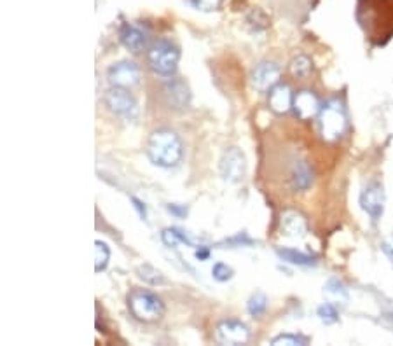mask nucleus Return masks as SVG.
Listing matches in <instances>:
<instances>
[{"instance_id": "a878e982", "label": "nucleus", "mask_w": 393, "mask_h": 346, "mask_svg": "<svg viewBox=\"0 0 393 346\" xmlns=\"http://www.w3.org/2000/svg\"><path fill=\"white\" fill-rule=\"evenodd\" d=\"M211 277H214V280L224 283V281H229L234 277V270L225 263H215L214 267H211Z\"/></svg>"}, {"instance_id": "2eb2a0df", "label": "nucleus", "mask_w": 393, "mask_h": 346, "mask_svg": "<svg viewBox=\"0 0 393 346\" xmlns=\"http://www.w3.org/2000/svg\"><path fill=\"white\" fill-rule=\"evenodd\" d=\"M294 107V94L287 84L278 83L269 90V108L275 114H287Z\"/></svg>"}, {"instance_id": "a211bd4d", "label": "nucleus", "mask_w": 393, "mask_h": 346, "mask_svg": "<svg viewBox=\"0 0 393 346\" xmlns=\"http://www.w3.org/2000/svg\"><path fill=\"white\" fill-rule=\"evenodd\" d=\"M161 238L163 243H165L168 249H177V245H180V243H186V245L194 247V240L187 235L186 231L179 229V227H166V229L163 231Z\"/></svg>"}, {"instance_id": "f3484780", "label": "nucleus", "mask_w": 393, "mask_h": 346, "mask_svg": "<svg viewBox=\"0 0 393 346\" xmlns=\"http://www.w3.org/2000/svg\"><path fill=\"white\" fill-rule=\"evenodd\" d=\"M290 181H292V188L296 191H306L311 186V182H313V173H311L310 165L306 161H297L294 165Z\"/></svg>"}, {"instance_id": "bb28decb", "label": "nucleus", "mask_w": 393, "mask_h": 346, "mask_svg": "<svg viewBox=\"0 0 393 346\" xmlns=\"http://www.w3.org/2000/svg\"><path fill=\"white\" fill-rule=\"evenodd\" d=\"M194 9H200V11H214L220 0H187Z\"/></svg>"}, {"instance_id": "9b49d317", "label": "nucleus", "mask_w": 393, "mask_h": 346, "mask_svg": "<svg viewBox=\"0 0 393 346\" xmlns=\"http://www.w3.org/2000/svg\"><path fill=\"white\" fill-rule=\"evenodd\" d=\"M294 110H296L297 117L303 121H310L313 117L320 114L322 110V104H320V98L313 93V91H299V93L294 97Z\"/></svg>"}, {"instance_id": "c756f323", "label": "nucleus", "mask_w": 393, "mask_h": 346, "mask_svg": "<svg viewBox=\"0 0 393 346\" xmlns=\"http://www.w3.org/2000/svg\"><path fill=\"white\" fill-rule=\"evenodd\" d=\"M166 208H168V212H170V213H173V215L180 217V219H182V217H186V215H187V208H186V206H180V205H168V206H166Z\"/></svg>"}, {"instance_id": "9d476101", "label": "nucleus", "mask_w": 393, "mask_h": 346, "mask_svg": "<svg viewBox=\"0 0 393 346\" xmlns=\"http://www.w3.org/2000/svg\"><path fill=\"white\" fill-rule=\"evenodd\" d=\"M280 67L273 62H262L252 70V84L257 91H269L280 83Z\"/></svg>"}, {"instance_id": "393cba45", "label": "nucleus", "mask_w": 393, "mask_h": 346, "mask_svg": "<svg viewBox=\"0 0 393 346\" xmlns=\"http://www.w3.org/2000/svg\"><path fill=\"white\" fill-rule=\"evenodd\" d=\"M316 315H319L320 322H322V324H326V325L336 324V322L339 320V313H337L336 304L329 303V301H327V303H323L322 306L316 310Z\"/></svg>"}, {"instance_id": "dca6fc26", "label": "nucleus", "mask_w": 393, "mask_h": 346, "mask_svg": "<svg viewBox=\"0 0 393 346\" xmlns=\"http://www.w3.org/2000/svg\"><path fill=\"white\" fill-rule=\"evenodd\" d=\"M323 296L332 304H344L350 299L346 285L341 280H337V278H330V280L327 281L326 287H323Z\"/></svg>"}, {"instance_id": "6ab92c4d", "label": "nucleus", "mask_w": 393, "mask_h": 346, "mask_svg": "<svg viewBox=\"0 0 393 346\" xmlns=\"http://www.w3.org/2000/svg\"><path fill=\"white\" fill-rule=\"evenodd\" d=\"M276 254L282 261L297 264V266H311V264H314V257L311 254H304L296 249H276Z\"/></svg>"}, {"instance_id": "412c9836", "label": "nucleus", "mask_w": 393, "mask_h": 346, "mask_svg": "<svg viewBox=\"0 0 393 346\" xmlns=\"http://www.w3.org/2000/svg\"><path fill=\"white\" fill-rule=\"evenodd\" d=\"M136 273L138 277L142 278L143 281H147L149 285H159V283H165V277L159 270H156L154 266L150 264H142V266L136 267Z\"/></svg>"}, {"instance_id": "1a4fd4ad", "label": "nucleus", "mask_w": 393, "mask_h": 346, "mask_svg": "<svg viewBox=\"0 0 393 346\" xmlns=\"http://www.w3.org/2000/svg\"><path fill=\"white\" fill-rule=\"evenodd\" d=\"M360 206L374 222H378L385 210V189L378 181L369 182L360 195Z\"/></svg>"}, {"instance_id": "c85d7f7f", "label": "nucleus", "mask_w": 393, "mask_h": 346, "mask_svg": "<svg viewBox=\"0 0 393 346\" xmlns=\"http://www.w3.org/2000/svg\"><path fill=\"white\" fill-rule=\"evenodd\" d=\"M383 252L386 254V257H388L390 261L393 263V235L390 236V238H386L385 242H383Z\"/></svg>"}, {"instance_id": "39448f33", "label": "nucleus", "mask_w": 393, "mask_h": 346, "mask_svg": "<svg viewBox=\"0 0 393 346\" xmlns=\"http://www.w3.org/2000/svg\"><path fill=\"white\" fill-rule=\"evenodd\" d=\"M105 105L112 114L125 121H135L138 117V101L125 88L112 86L105 93Z\"/></svg>"}, {"instance_id": "7ed1b4c3", "label": "nucleus", "mask_w": 393, "mask_h": 346, "mask_svg": "<svg viewBox=\"0 0 393 346\" xmlns=\"http://www.w3.org/2000/svg\"><path fill=\"white\" fill-rule=\"evenodd\" d=\"M128 310L131 311L133 317L140 322H156L165 313V304L161 297L156 294L145 290V288H135L128 294Z\"/></svg>"}, {"instance_id": "b1692460", "label": "nucleus", "mask_w": 393, "mask_h": 346, "mask_svg": "<svg viewBox=\"0 0 393 346\" xmlns=\"http://www.w3.org/2000/svg\"><path fill=\"white\" fill-rule=\"evenodd\" d=\"M311 339L307 338V336H303V334H280L276 336V338L271 339V345L275 346H282V345H287V346H304V345H310Z\"/></svg>"}, {"instance_id": "5701e85b", "label": "nucleus", "mask_w": 393, "mask_h": 346, "mask_svg": "<svg viewBox=\"0 0 393 346\" xmlns=\"http://www.w3.org/2000/svg\"><path fill=\"white\" fill-rule=\"evenodd\" d=\"M247 310L252 317H261V315L266 313V310H268V297L262 293L252 294V297L248 299Z\"/></svg>"}, {"instance_id": "cd10ccee", "label": "nucleus", "mask_w": 393, "mask_h": 346, "mask_svg": "<svg viewBox=\"0 0 393 346\" xmlns=\"http://www.w3.org/2000/svg\"><path fill=\"white\" fill-rule=\"evenodd\" d=\"M131 201H133V206H135V210L138 212L140 219L142 220H147V208H145V203L140 201L138 198H135V196H131Z\"/></svg>"}, {"instance_id": "f257e3e1", "label": "nucleus", "mask_w": 393, "mask_h": 346, "mask_svg": "<svg viewBox=\"0 0 393 346\" xmlns=\"http://www.w3.org/2000/svg\"><path fill=\"white\" fill-rule=\"evenodd\" d=\"M147 156L159 168H175L184 158V144L173 130L159 128L147 140Z\"/></svg>"}, {"instance_id": "4be33fe9", "label": "nucleus", "mask_w": 393, "mask_h": 346, "mask_svg": "<svg viewBox=\"0 0 393 346\" xmlns=\"http://www.w3.org/2000/svg\"><path fill=\"white\" fill-rule=\"evenodd\" d=\"M289 69H290V74H292L294 77H306V76H310V72H311V60L307 56H304V54H299V56H296L290 62V65H289Z\"/></svg>"}, {"instance_id": "aec40b11", "label": "nucleus", "mask_w": 393, "mask_h": 346, "mask_svg": "<svg viewBox=\"0 0 393 346\" xmlns=\"http://www.w3.org/2000/svg\"><path fill=\"white\" fill-rule=\"evenodd\" d=\"M109 261H111V249L107 247V243L97 240L95 242V271L102 273L109 266Z\"/></svg>"}, {"instance_id": "ddd939ff", "label": "nucleus", "mask_w": 393, "mask_h": 346, "mask_svg": "<svg viewBox=\"0 0 393 346\" xmlns=\"http://www.w3.org/2000/svg\"><path fill=\"white\" fill-rule=\"evenodd\" d=\"M280 229H282V235L289 238H304L307 235V222L300 212L287 210L280 219Z\"/></svg>"}, {"instance_id": "4468645a", "label": "nucleus", "mask_w": 393, "mask_h": 346, "mask_svg": "<svg viewBox=\"0 0 393 346\" xmlns=\"http://www.w3.org/2000/svg\"><path fill=\"white\" fill-rule=\"evenodd\" d=\"M147 32L142 26H136L133 23H122L119 28V40L122 46L131 53H140L147 44Z\"/></svg>"}, {"instance_id": "20e7f679", "label": "nucleus", "mask_w": 393, "mask_h": 346, "mask_svg": "<svg viewBox=\"0 0 393 346\" xmlns=\"http://www.w3.org/2000/svg\"><path fill=\"white\" fill-rule=\"evenodd\" d=\"M346 112H344L343 105L337 100L327 101L322 107L319 114V126L320 135L323 140L334 142L337 138L343 137L344 130H346Z\"/></svg>"}, {"instance_id": "f03ea898", "label": "nucleus", "mask_w": 393, "mask_h": 346, "mask_svg": "<svg viewBox=\"0 0 393 346\" xmlns=\"http://www.w3.org/2000/svg\"><path fill=\"white\" fill-rule=\"evenodd\" d=\"M180 62V51L172 40L157 39L147 51V65L161 77H173Z\"/></svg>"}, {"instance_id": "f8f14e48", "label": "nucleus", "mask_w": 393, "mask_h": 346, "mask_svg": "<svg viewBox=\"0 0 393 346\" xmlns=\"http://www.w3.org/2000/svg\"><path fill=\"white\" fill-rule=\"evenodd\" d=\"M165 97L166 101L175 110H184L191 104V90L186 81L182 79H168L165 84Z\"/></svg>"}, {"instance_id": "6e6552de", "label": "nucleus", "mask_w": 393, "mask_h": 346, "mask_svg": "<svg viewBox=\"0 0 393 346\" xmlns=\"http://www.w3.org/2000/svg\"><path fill=\"white\" fill-rule=\"evenodd\" d=\"M140 77H142L140 67L135 62H128V60L114 63L107 70V79L111 86L125 88V90H131V88L138 86Z\"/></svg>"}, {"instance_id": "7c9ffc66", "label": "nucleus", "mask_w": 393, "mask_h": 346, "mask_svg": "<svg viewBox=\"0 0 393 346\" xmlns=\"http://www.w3.org/2000/svg\"><path fill=\"white\" fill-rule=\"evenodd\" d=\"M194 256H196L198 261H208L210 259V249L208 247H200V249H196Z\"/></svg>"}, {"instance_id": "423d86ee", "label": "nucleus", "mask_w": 393, "mask_h": 346, "mask_svg": "<svg viewBox=\"0 0 393 346\" xmlns=\"http://www.w3.org/2000/svg\"><path fill=\"white\" fill-rule=\"evenodd\" d=\"M220 175L227 184H240L247 175V158L240 147L225 149L220 158Z\"/></svg>"}, {"instance_id": "0eeeda50", "label": "nucleus", "mask_w": 393, "mask_h": 346, "mask_svg": "<svg viewBox=\"0 0 393 346\" xmlns=\"http://www.w3.org/2000/svg\"><path fill=\"white\" fill-rule=\"evenodd\" d=\"M215 339L220 345H247L248 339H250V331H248V327L241 320L227 318V320H222L217 324V327H215Z\"/></svg>"}]
</instances>
